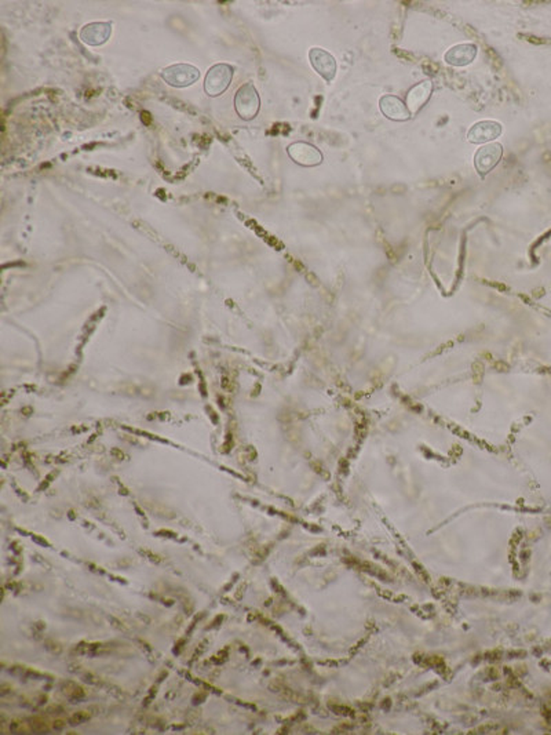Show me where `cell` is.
<instances>
[{
	"instance_id": "1",
	"label": "cell",
	"mask_w": 551,
	"mask_h": 735,
	"mask_svg": "<svg viewBox=\"0 0 551 735\" xmlns=\"http://www.w3.org/2000/svg\"><path fill=\"white\" fill-rule=\"evenodd\" d=\"M503 146L497 142L481 146L474 155V166L481 176H486L500 162Z\"/></svg>"
},
{
	"instance_id": "2",
	"label": "cell",
	"mask_w": 551,
	"mask_h": 735,
	"mask_svg": "<svg viewBox=\"0 0 551 735\" xmlns=\"http://www.w3.org/2000/svg\"><path fill=\"white\" fill-rule=\"evenodd\" d=\"M287 152L295 163L305 167L317 166L323 162L321 152L307 142H295L288 146Z\"/></svg>"
},
{
	"instance_id": "3",
	"label": "cell",
	"mask_w": 551,
	"mask_h": 735,
	"mask_svg": "<svg viewBox=\"0 0 551 735\" xmlns=\"http://www.w3.org/2000/svg\"><path fill=\"white\" fill-rule=\"evenodd\" d=\"M379 108L386 118L396 122H404L411 118L408 107L396 95H383L379 101Z\"/></svg>"
},
{
	"instance_id": "4",
	"label": "cell",
	"mask_w": 551,
	"mask_h": 735,
	"mask_svg": "<svg viewBox=\"0 0 551 735\" xmlns=\"http://www.w3.org/2000/svg\"><path fill=\"white\" fill-rule=\"evenodd\" d=\"M310 63L313 68L317 70L318 75H321L327 82H331L335 77L336 73V63L335 59L321 49H311L309 53Z\"/></svg>"
},
{
	"instance_id": "5",
	"label": "cell",
	"mask_w": 551,
	"mask_h": 735,
	"mask_svg": "<svg viewBox=\"0 0 551 735\" xmlns=\"http://www.w3.org/2000/svg\"><path fill=\"white\" fill-rule=\"evenodd\" d=\"M502 134V125L495 121H481L476 123L467 133L472 144H486L496 139Z\"/></svg>"
},
{
	"instance_id": "6",
	"label": "cell",
	"mask_w": 551,
	"mask_h": 735,
	"mask_svg": "<svg viewBox=\"0 0 551 735\" xmlns=\"http://www.w3.org/2000/svg\"><path fill=\"white\" fill-rule=\"evenodd\" d=\"M477 56V46L472 43L458 45L445 53V63L452 67H466L474 61Z\"/></svg>"
},
{
	"instance_id": "7",
	"label": "cell",
	"mask_w": 551,
	"mask_h": 735,
	"mask_svg": "<svg viewBox=\"0 0 551 735\" xmlns=\"http://www.w3.org/2000/svg\"><path fill=\"white\" fill-rule=\"evenodd\" d=\"M219 70H218V65L212 68L208 75H207V79H205V90L210 95H218V94H222L225 91V88L229 86V82L233 76V70L229 67L225 68L222 76L219 77Z\"/></svg>"
},
{
	"instance_id": "8",
	"label": "cell",
	"mask_w": 551,
	"mask_h": 735,
	"mask_svg": "<svg viewBox=\"0 0 551 735\" xmlns=\"http://www.w3.org/2000/svg\"><path fill=\"white\" fill-rule=\"evenodd\" d=\"M431 83L429 80L421 82L417 86H414L407 97V105L411 114H417L430 98L431 94Z\"/></svg>"
},
{
	"instance_id": "9",
	"label": "cell",
	"mask_w": 551,
	"mask_h": 735,
	"mask_svg": "<svg viewBox=\"0 0 551 735\" xmlns=\"http://www.w3.org/2000/svg\"><path fill=\"white\" fill-rule=\"evenodd\" d=\"M238 95L243 97V100L247 102L240 111H238V112L240 114V116L245 118V119H251V118H254V116L256 115V112H258V108H259V100H258V95H256L255 88H251L249 95H247V86H245V87H242V88L239 90V94H238Z\"/></svg>"
}]
</instances>
